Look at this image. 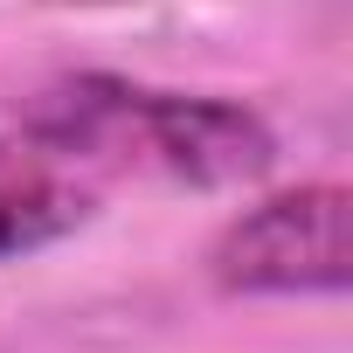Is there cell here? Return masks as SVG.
<instances>
[{"mask_svg":"<svg viewBox=\"0 0 353 353\" xmlns=\"http://www.w3.org/2000/svg\"><path fill=\"white\" fill-rule=\"evenodd\" d=\"M14 125L70 166H139L194 188L256 181L277 159V132L263 125V111L201 90H152L104 70L35 83L14 104Z\"/></svg>","mask_w":353,"mask_h":353,"instance_id":"cell-1","label":"cell"},{"mask_svg":"<svg viewBox=\"0 0 353 353\" xmlns=\"http://www.w3.org/2000/svg\"><path fill=\"white\" fill-rule=\"evenodd\" d=\"M346 208L353 194L339 181L284 188L256 208H243L215 250L208 277L229 298H339L346 291Z\"/></svg>","mask_w":353,"mask_h":353,"instance_id":"cell-2","label":"cell"},{"mask_svg":"<svg viewBox=\"0 0 353 353\" xmlns=\"http://www.w3.org/2000/svg\"><path fill=\"white\" fill-rule=\"evenodd\" d=\"M83 215H90L83 173L63 152L35 145L28 132H0V263L28 256V250H49Z\"/></svg>","mask_w":353,"mask_h":353,"instance_id":"cell-3","label":"cell"},{"mask_svg":"<svg viewBox=\"0 0 353 353\" xmlns=\"http://www.w3.org/2000/svg\"><path fill=\"white\" fill-rule=\"evenodd\" d=\"M49 8H118V0H49Z\"/></svg>","mask_w":353,"mask_h":353,"instance_id":"cell-4","label":"cell"}]
</instances>
